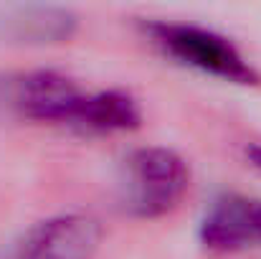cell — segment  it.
Returning <instances> with one entry per match:
<instances>
[{
    "label": "cell",
    "mask_w": 261,
    "mask_h": 259,
    "mask_svg": "<svg viewBox=\"0 0 261 259\" xmlns=\"http://www.w3.org/2000/svg\"><path fill=\"white\" fill-rule=\"evenodd\" d=\"M122 208L135 219H163L180 208L190 191L188 160L163 145L132 150L122 166Z\"/></svg>",
    "instance_id": "cell-1"
},
{
    "label": "cell",
    "mask_w": 261,
    "mask_h": 259,
    "mask_svg": "<svg viewBox=\"0 0 261 259\" xmlns=\"http://www.w3.org/2000/svg\"><path fill=\"white\" fill-rule=\"evenodd\" d=\"M145 33L152 43L165 51L182 66H190L200 74L216 77L221 82L239 86H259L261 74L246 61V56L221 33L193 26V23H170L150 20Z\"/></svg>",
    "instance_id": "cell-2"
},
{
    "label": "cell",
    "mask_w": 261,
    "mask_h": 259,
    "mask_svg": "<svg viewBox=\"0 0 261 259\" xmlns=\"http://www.w3.org/2000/svg\"><path fill=\"white\" fill-rule=\"evenodd\" d=\"M104 239L101 224L89 214H59L33 224L8 259H94Z\"/></svg>",
    "instance_id": "cell-3"
},
{
    "label": "cell",
    "mask_w": 261,
    "mask_h": 259,
    "mask_svg": "<svg viewBox=\"0 0 261 259\" xmlns=\"http://www.w3.org/2000/svg\"><path fill=\"white\" fill-rule=\"evenodd\" d=\"M198 242L211 254L261 249V198L244 193L218 196L198 224Z\"/></svg>",
    "instance_id": "cell-4"
},
{
    "label": "cell",
    "mask_w": 261,
    "mask_h": 259,
    "mask_svg": "<svg viewBox=\"0 0 261 259\" xmlns=\"http://www.w3.org/2000/svg\"><path fill=\"white\" fill-rule=\"evenodd\" d=\"M87 91H82L74 79L54 69H38L15 84V107L23 117L36 122H56L71 125L79 102Z\"/></svg>",
    "instance_id": "cell-5"
},
{
    "label": "cell",
    "mask_w": 261,
    "mask_h": 259,
    "mask_svg": "<svg viewBox=\"0 0 261 259\" xmlns=\"http://www.w3.org/2000/svg\"><path fill=\"white\" fill-rule=\"evenodd\" d=\"M71 127L99 135L135 132L142 127V107L124 89H101L94 94H84Z\"/></svg>",
    "instance_id": "cell-6"
},
{
    "label": "cell",
    "mask_w": 261,
    "mask_h": 259,
    "mask_svg": "<svg viewBox=\"0 0 261 259\" xmlns=\"http://www.w3.org/2000/svg\"><path fill=\"white\" fill-rule=\"evenodd\" d=\"M76 28H79L76 13L54 5L18 8L5 23L10 38H15L18 43H36V46L64 43L76 33Z\"/></svg>",
    "instance_id": "cell-7"
},
{
    "label": "cell",
    "mask_w": 261,
    "mask_h": 259,
    "mask_svg": "<svg viewBox=\"0 0 261 259\" xmlns=\"http://www.w3.org/2000/svg\"><path fill=\"white\" fill-rule=\"evenodd\" d=\"M244 155H246L249 166H254L256 171H261V143H249L244 148Z\"/></svg>",
    "instance_id": "cell-8"
}]
</instances>
